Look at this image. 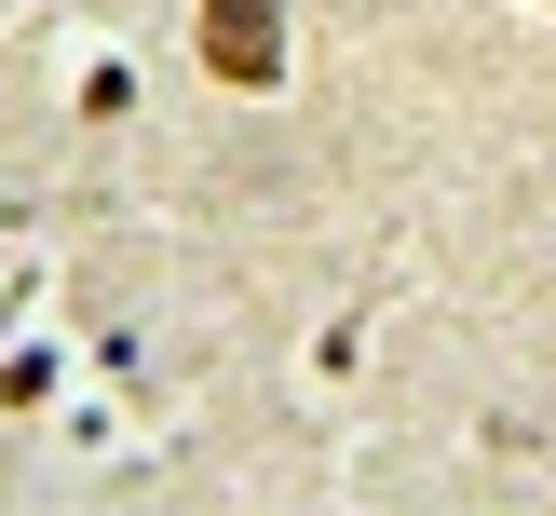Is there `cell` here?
Segmentation results:
<instances>
[{"mask_svg":"<svg viewBox=\"0 0 556 516\" xmlns=\"http://www.w3.org/2000/svg\"><path fill=\"white\" fill-rule=\"evenodd\" d=\"M204 68L244 81V96H271L286 81V0H204Z\"/></svg>","mask_w":556,"mask_h":516,"instance_id":"cell-1","label":"cell"},{"mask_svg":"<svg viewBox=\"0 0 556 516\" xmlns=\"http://www.w3.org/2000/svg\"><path fill=\"white\" fill-rule=\"evenodd\" d=\"M0 217H14V204H0Z\"/></svg>","mask_w":556,"mask_h":516,"instance_id":"cell-2","label":"cell"}]
</instances>
